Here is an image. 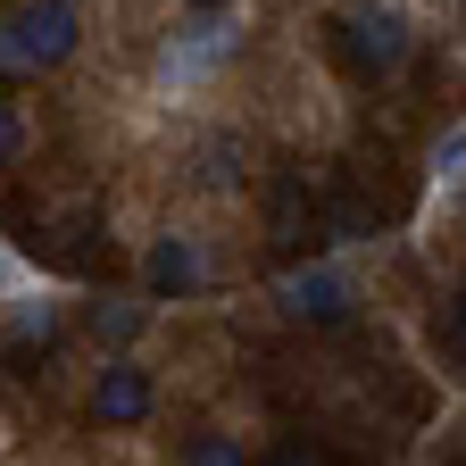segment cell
Instances as JSON below:
<instances>
[{
  "label": "cell",
  "instance_id": "5bb4252c",
  "mask_svg": "<svg viewBox=\"0 0 466 466\" xmlns=\"http://www.w3.org/2000/svg\"><path fill=\"white\" fill-rule=\"evenodd\" d=\"M17 158V116H9V100H0V167Z\"/></svg>",
  "mask_w": 466,
  "mask_h": 466
},
{
  "label": "cell",
  "instance_id": "5b68a950",
  "mask_svg": "<svg viewBox=\"0 0 466 466\" xmlns=\"http://www.w3.org/2000/svg\"><path fill=\"white\" fill-rule=\"evenodd\" d=\"M225 50H233V34H225V17L208 9L200 25H184V42H167V84H192V76H208Z\"/></svg>",
  "mask_w": 466,
  "mask_h": 466
},
{
  "label": "cell",
  "instance_id": "6da1fadb",
  "mask_svg": "<svg viewBox=\"0 0 466 466\" xmlns=\"http://www.w3.org/2000/svg\"><path fill=\"white\" fill-rule=\"evenodd\" d=\"M67 50H76V9L67 0H25V9H9V25H0V76H42Z\"/></svg>",
  "mask_w": 466,
  "mask_h": 466
},
{
  "label": "cell",
  "instance_id": "30bf717a",
  "mask_svg": "<svg viewBox=\"0 0 466 466\" xmlns=\"http://www.w3.org/2000/svg\"><path fill=\"white\" fill-rule=\"evenodd\" d=\"M134 325H142V309H108V300L92 309V333L100 341H134Z\"/></svg>",
  "mask_w": 466,
  "mask_h": 466
},
{
  "label": "cell",
  "instance_id": "277c9868",
  "mask_svg": "<svg viewBox=\"0 0 466 466\" xmlns=\"http://www.w3.org/2000/svg\"><path fill=\"white\" fill-rule=\"evenodd\" d=\"M283 309L300 317V325H341V317H350V275H341V267H300V275H283Z\"/></svg>",
  "mask_w": 466,
  "mask_h": 466
},
{
  "label": "cell",
  "instance_id": "ba28073f",
  "mask_svg": "<svg viewBox=\"0 0 466 466\" xmlns=\"http://www.w3.org/2000/svg\"><path fill=\"white\" fill-rule=\"evenodd\" d=\"M142 283H150V300H175V291H192V283H200V250L184 242V233L150 242V258H142Z\"/></svg>",
  "mask_w": 466,
  "mask_h": 466
},
{
  "label": "cell",
  "instance_id": "4fadbf2b",
  "mask_svg": "<svg viewBox=\"0 0 466 466\" xmlns=\"http://www.w3.org/2000/svg\"><path fill=\"white\" fill-rule=\"evenodd\" d=\"M433 167H441V184H450V175H466V134H450V142H441V158H433Z\"/></svg>",
  "mask_w": 466,
  "mask_h": 466
},
{
  "label": "cell",
  "instance_id": "8992f818",
  "mask_svg": "<svg viewBox=\"0 0 466 466\" xmlns=\"http://www.w3.org/2000/svg\"><path fill=\"white\" fill-rule=\"evenodd\" d=\"M92 408H100L108 425H142V417H150V375H142V367H126V359H108V367H100Z\"/></svg>",
  "mask_w": 466,
  "mask_h": 466
},
{
  "label": "cell",
  "instance_id": "7a4b0ae2",
  "mask_svg": "<svg viewBox=\"0 0 466 466\" xmlns=\"http://www.w3.org/2000/svg\"><path fill=\"white\" fill-rule=\"evenodd\" d=\"M17 242L42 267H58V275H100V225H92V208H76V217H17Z\"/></svg>",
  "mask_w": 466,
  "mask_h": 466
},
{
  "label": "cell",
  "instance_id": "3957f363",
  "mask_svg": "<svg viewBox=\"0 0 466 466\" xmlns=\"http://www.w3.org/2000/svg\"><path fill=\"white\" fill-rule=\"evenodd\" d=\"M341 58H350V76L359 84H375V76H391L400 58H408V25H400V9H359V17H341Z\"/></svg>",
  "mask_w": 466,
  "mask_h": 466
},
{
  "label": "cell",
  "instance_id": "7c38bea8",
  "mask_svg": "<svg viewBox=\"0 0 466 466\" xmlns=\"http://www.w3.org/2000/svg\"><path fill=\"white\" fill-rule=\"evenodd\" d=\"M267 466H333V458H325V450H309V441H283Z\"/></svg>",
  "mask_w": 466,
  "mask_h": 466
},
{
  "label": "cell",
  "instance_id": "8fae6325",
  "mask_svg": "<svg viewBox=\"0 0 466 466\" xmlns=\"http://www.w3.org/2000/svg\"><path fill=\"white\" fill-rule=\"evenodd\" d=\"M441 341H450V359L466 367V291H458V300L441 309Z\"/></svg>",
  "mask_w": 466,
  "mask_h": 466
},
{
  "label": "cell",
  "instance_id": "9c48e42d",
  "mask_svg": "<svg viewBox=\"0 0 466 466\" xmlns=\"http://www.w3.org/2000/svg\"><path fill=\"white\" fill-rule=\"evenodd\" d=\"M184 466H242V441H233V433H192Z\"/></svg>",
  "mask_w": 466,
  "mask_h": 466
},
{
  "label": "cell",
  "instance_id": "9a60e30c",
  "mask_svg": "<svg viewBox=\"0 0 466 466\" xmlns=\"http://www.w3.org/2000/svg\"><path fill=\"white\" fill-rule=\"evenodd\" d=\"M208 9H217V0H208Z\"/></svg>",
  "mask_w": 466,
  "mask_h": 466
},
{
  "label": "cell",
  "instance_id": "52a82bcc",
  "mask_svg": "<svg viewBox=\"0 0 466 466\" xmlns=\"http://www.w3.org/2000/svg\"><path fill=\"white\" fill-rule=\"evenodd\" d=\"M317 225H325V200L309 192V175H275V242H317Z\"/></svg>",
  "mask_w": 466,
  "mask_h": 466
}]
</instances>
